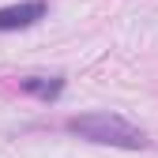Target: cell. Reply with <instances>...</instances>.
Instances as JSON below:
<instances>
[{
  "instance_id": "obj_2",
  "label": "cell",
  "mask_w": 158,
  "mask_h": 158,
  "mask_svg": "<svg viewBox=\"0 0 158 158\" xmlns=\"http://www.w3.org/2000/svg\"><path fill=\"white\" fill-rule=\"evenodd\" d=\"M42 15H45V4H42V0H23V4L0 8V30H23V27H34Z\"/></svg>"
},
{
  "instance_id": "obj_1",
  "label": "cell",
  "mask_w": 158,
  "mask_h": 158,
  "mask_svg": "<svg viewBox=\"0 0 158 158\" xmlns=\"http://www.w3.org/2000/svg\"><path fill=\"white\" fill-rule=\"evenodd\" d=\"M68 132L79 135V139H90V143H106V147H128V151L147 147V135L132 121H124L121 113H83V117H72Z\"/></svg>"
},
{
  "instance_id": "obj_3",
  "label": "cell",
  "mask_w": 158,
  "mask_h": 158,
  "mask_svg": "<svg viewBox=\"0 0 158 158\" xmlns=\"http://www.w3.org/2000/svg\"><path fill=\"white\" fill-rule=\"evenodd\" d=\"M19 90L42 98V102H53V98H60L64 79H60V75H30V79H19Z\"/></svg>"
}]
</instances>
